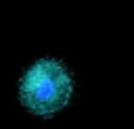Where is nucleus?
<instances>
[{
    "mask_svg": "<svg viewBox=\"0 0 134 129\" xmlns=\"http://www.w3.org/2000/svg\"><path fill=\"white\" fill-rule=\"evenodd\" d=\"M19 89H21V102L29 112L48 117L69 102L73 81L59 60L42 58L27 69Z\"/></svg>",
    "mask_w": 134,
    "mask_h": 129,
    "instance_id": "f257e3e1",
    "label": "nucleus"
}]
</instances>
